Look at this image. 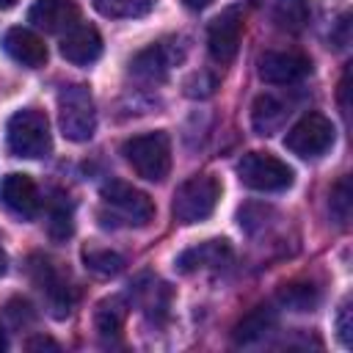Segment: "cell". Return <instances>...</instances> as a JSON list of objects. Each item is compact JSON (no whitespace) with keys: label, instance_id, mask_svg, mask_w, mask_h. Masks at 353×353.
Segmentation results:
<instances>
[{"label":"cell","instance_id":"d4e9b609","mask_svg":"<svg viewBox=\"0 0 353 353\" xmlns=\"http://www.w3.org/2000/svg\"><path fill=\"white\" fill-rule=\"evenodd\" d=\"M328 210H331V218L339 223V226H347L350 221V179L342 176L334 188H331V196H328Z\"/></svg>","mask_w":353,"mask_h":353},{"label":"cell","instance_id":"5b68a950","mask_svg":"<svg viewBox=\"0 0 353 353\" xmlns=\"http://www.w3.org/2000/svg\"><path fill=\"white\" fill-rule=\"evenodd\" d=\"M237 176L245 188L262 193H279L292 185V168L270 152H248L237 163Z\"/></svg>","mask_w":353,"mask_h":353},{"label":"cell","instance_id":"d6a6232c","mask_svg":"<svg viewBox=\"0 0 353 353\" xmlns=\"http://www.w3.org/2000/svg\"><path fill=\"white\" fill-rule=\"evenodd\" d=\"M6 262H8V259H6V254H3V248H0V276L6 273Z\"/></svg>","mask_w":353,"mask_h":353},{"label":"cell","instance_id":"f1b7e54d","mask_svg":"<svg viewBox=\"0 0 353 353\" xmlns=\"http://www.w3.org/2000/svg\"><path fill=\"white\" fill-rule=\"evenodd\" d=\"M25 347L28 350H58V345L52 339H47V336H33V339L25 342Z\"/></svg>","mask_w":353,"mask_h":353},{"label":"cell","instance_id":"e0dca14e","mask_svg":"<svg viewBox=\"0 0 353 353\" xmlns=\"http://www.w3.org/2000/svg\"><path fill=\"white\" fill-rule=\"evenodd\" d=\"M287 105L279 99V97H273V94H262V97H256V102H254V108H251V127L259 132V135H273L281 124H284V119H287Z\"/></svg>","mask_w":353,"mask_h":353},{"label":"cell","instance_id":"83f0119b","mask_svg":"<svg viewBox=\"0 0 353 353\" xmlns=\"http://www.w3.org/2000/svg\"><path fill=\"white\" fill-rule=\"evenodd\" d=\"M347 91H350V69H345V74H342V83H339V105H342V113H345V116L350 113Z\"/></svg>","mask_w":353,"mask_h":353},{"label":"cell","instance_id":"7402d4cb","mask_svg":"<svg viewBox=\"0 0 353 353\" xmlns=\"http://www.w3.org/2000/svg\"><path fill=\"white\" fill-rule=\"evenodd\" d=\"M154 3L157 0H94V8L110 19H132L146 17L154 8Z\"/></svg>","mask_w":353,"mask_h":353},{"label":"cell","instance_id":"2e32d148","mask_svg":"<svg viewBox=\"0 0 353 353\" xmlns=\"http://www.w3.org/2000/svg\"><path fill=\"white\" fill-rule=\"evenodd\" d=\"M232 248L226 240H207L196 248H188L176 256V270L179 273H193L201 268H221L223 262H229Z\"/></svg>","mask_w":353,"mask_h":353},{"label":"cell","instance_id":"8fae6325","mask_svg":"<svg viewBox=\"0 0 353 353\" xmlns=\"http://www.w3.org/2000/svg\"><path fill=\"white\" fill-rule=\"evenodd\" d=\"M0 204L19 218H36L41 210V196L28 174H8L0 182Z\"/></svg>","mask_w":353,"mask_h":353},{"label":"cell","instance_id":"9a60e30c","mask_svg":"<svg viewBox=\"0 0 353 353\" xmlns=\"http://www.w3.org/2000/svg\"><path fill=\"white\" fill-rule=\"evenodd\" d=\"M3 50L8 58H14L17 63L28 66V69H39L47 63V47L44 41L28 30V28H8L3 36Z\"/></svg>","mask_w":353,"mask_h":353},{"label":"cell","instance_id":"52a82bcc","mask_svg":"<svg viewBox=\"0 0 353 353\" xmlns=\"http://www.w3.org/2000/svg\"><path fill=\"white\" fill-rule=\"evenodd\" d=\"M99 196L130 226H146L154 218V201L143 190H138V188H132V185H127L121 179L105 182L102 190H99Z\"/></svg>","mask_w":353,"mask_h":353},{"label":"cell","instance_id":"cb8c5ba5","mask_svg":"<svg viewBox=\"0 0 353 353\" xmlns=\"http://www.w3.org/2000/svg\"><path fill=\"white\" fill-rule=\"evenodd\" d=\"M72 229H74V223H72V204L63 196H58L52 201V207H50V237L52 240H66L72 234Z\"/></svg>","mask_w":353,"mask_h":353},{"label":"cell","instance_id":"ba28073f","mask_svg":"<svg viewBox=\"0 0 353 353\" xmlns=\"http://www.w3.org/2000/svg\"><path fill=\"white\" fill-rule=\"evenodd\" d=\"M240 39H243V14H240V8L221 11L207 28V50H210L212 61L221 63V66L232 63L237 58Z\"/></svg>","mask_w":353,"mask_h":353},{"label":"cell","instance_id":"4dcf8cb0","mask_svg":"<svg viewBox=\"0 0 353 353\" xmlns=\"http://www.w3.org/2000/svg\"><path fill=\"white\" fill-rule=\"evenodd\" d=\"M8 347V339H6V334H3V325H0V350H6Z\"/></svg>","mask_w":353,"mask_h":353},{"label":"cell","instance_id":"7c38bea8","mask_svg":"<svg viewBox=\"0 0 353 353\" xmlns=\"http://www.w3.org/2000/svg\"><path fill=\"white\" fill-rule=\"evenodd\" d=\"M174 44H176V39H171V41H157V44L141 50V52L132 58V63H130L132 72H135L138 77H143V80H154V83L165 80L168 72H171V66L185 58V47L176 50Z\"/></svg>","mask_w":353,"mask_h":353},{"label":"cell","instance_id":"7a4b0ae2","mask_svg":"<svg viewBox=\"0 0 353 353\" xmlns=\"http://www.w3.org/2000/svg\"><path fill=\"white\" fill-rule=\"evenodd\" d=\"M124 160L146 182H163L171 171V138L163 130L132 135L121 146Z\"/></svg>","mask_w":353,"mask_h":353},{"label":"cell","instance_id":"8992f818","mask_svg":"<svg viewBox=\"0 0 353 353\" xmlns=\"http://www.w3.org/2000/svg\"><path fill=\"white\" fill-rule=\"evenodd\" d=\"M284 146L298 157H320L334 146V124L323 113L301 116L284 135Z\"/></svg>","mask_w":353,"mask_h":353},{"label":"cell","instance_id":"484cf974","mask_svg":"<svg viewBox=\"0 0 353 353\" xmlns=\"http://www.w3.org/2000/svg\"><path fill=\"white\" fill-rule=\"evenodd\" d=\"M6 314H8L17 325H22V323H30V320H33V309H30V303H28V301H19V298H14V301L6 306Z\"/></svg>","mask_w":353,"mask_h":353},{"label":"cell","instance_id":"9c48e42d","mask_svg":"<svg viewBox=\"0 0 353 353\" xmlns=\"http://www.w3.org/2000/svg\"><path fill=\"white\" fill-rule=\"evenodd\" d=\"M256 72L270 85L298 83L312 72V61L298 50H268L256 61Z\"/></svg>","mask_w":353,"mask_h":353},{"label":"cell","instance_id":"277c9868","mask_svg":"<svg viewBox=\"0 0 353 353\" xmlns=\"http://www.w3.org/2000/svg\"><path fill=\"white\" fill-rule=\"evenodd\" d=\"M218 199H221V182L212 174H199L176 188L171 212L179 223H201L215 212Z\"/></svg>","mask_w":353,"mask_h":353},{"label":"cell","instance_id":"44dd1931","mask_svg":"<svg viewBox=\"0 0 353 353\" xmlns=\"http://www.w3.org/2000/svg\"><path fill=\"white\" fill-rule=\"evenodd\" d=\"M279 301L292 309V312H312L320 303V290L309 281H295V284H284L279 292Z\"/></svg>","mask_w":353,"mask_h":353},{"label":"cell","instance_id":"4fadbf2b","mask_svg":"<svg viewBox=\"0 0 353 353\" xmlns=\"http://www.w3.org/2000/svg\"><path fill=\"white\" fill-rule=\"evenodd\" d=\"M28 19L44 33H61L77 25L80 6L74 0H36L28 11Z\"/></svg>","mask_w":353,"mask_h":353},{"label":"cell","instance_id":"3957f363","mask_svg":"<svg viewBox=\"0 0 353 353\" xmlns=\"http://www.w3.org/2000/svg\"><path fill=\"white\" fill-rule=\"evenodd\" d=\"M58 127L66 141L72 143H85L94 138L97 130V108L88 85L72 83L63 85L58 94Z\"/></svg>","mask_w":353,"mask_h":353},{"label":"cell","instance_id":"d6986e66","mask_svg":"<svg viewBox=\"0 0 353 353\" xmlns=\"http://www.w3.org/2000/svg\"><path fill=\"white\" fill-rule=\"evenodd\" d=\"M124 320H127V306L121 298H105L94 312V328L105 339L119 336L124 328Z\"/></svg>","mask_w":353,"mask_h":353},{"label":"cell","instance_id":"4316f807","mask_svg":"<svg viewBox=\"0 0 353 353\" xmlns=\"http://www.w3.org/2000/svg\"><path fill=\"white\" fill-rule=\"evenodd\" d=\"M350 303L345 301L342 303V309H339V320H336V325H339V336H342V342L345 345H350Z\"/></svg>","mask_w":353,"mask_h":353},{"label":"cell","instance_id":"6da1fadb","mask_svg":"<svg viewBox=\"0 0 353 353\" xmlns=\"http://www.w3.org/2000/svg\"><path fill=\"white\" fill-rule=\"evenodd\" d=\"M6 146L14 157H28V160L47 157L52 149L47 116L36 108L17 110L6 124Z\"/></svg>","mask_w":353,"mask_h":353},{"label":"cell","instance_id":"1f68e13d","mask_svg":"<svg viewBox=\"0 0 353 353\" xmlns=\"http://www.w3.org/2000/svg\"><path fill=\"white\" fill-rule=\"evenodd\" d=\"M11 6H17V0H0V11H6V8H11Z\"/></svg>","mask_w":353,"mask_h":353},{"label":"cell","instance_id":"ffe728a7","mask_svg":"<svg viewBox=\"0 0 353 353\" xmlns=\"http://www.w3.org/2000/svg\"><path fill=\"white\" fill-rule=\"evenodd\" d=\"M273 22L290 33L303 30L309 22V3L306 0H279L273 6Z\"/></svg>","mask_w":353,"mask_h":353},{"label":"cell","instance_id":"5bb4252c","mask_svg":"<svg viewBox=\"0 0 353 353\" xmlns=\"http://www.w3.org/2000/svg\"><path fill=\"white\" fill-rule=\"evenodd\" d=\"M61 55L69 63L77 66H88L102 55V36L94 25H72L66 30V36L61 39Z\"/></svg>","mask_w":353,"mask_h":353},{"label":"cell","instance_id":"30bf717a","mask_svg":"<svg viewBox=\"0 0 353 353\" xmlns=\"http://www.w3.org/2000/svg\"><path fill=\"white\" fill-rule=\"evenodd\" d=\"M30 279L47 295V303L52 309V317H58V320L61 317H69V312H72V290L55 273L52 262L44 259V256H33L30 259Z\"/></svg>","mask_w":353,"mask_h":353},{"label":"cell","instance_id":"f546056e","mask_svg":"<svg viewBox=\"0 0 353 353\" xmlns=\"http://www.w3.org/2000/svg\"><path fill=\"white\" fill-rule=\"evenodd\" d=\"M212 0H185V6L190 8V11H201V8H207Z\"/></svg>","mask_w":353,"mask_h":353},{"label":"cell","instance_id":"ac0fdd59","mask_svg":"<svg viewBox=\"0 0 353 353\" xmlns=\"http://www.w3.org/2000/svg\"><path fill=\"white\" fill-rule=\"evenodd\" d=\"M273 325H276V312L270 306H256L234 325V342L237 345H251V342L262 339Z\"/></svg>","mask_w":353,"mask_h":353},{"label":"cell","instance_id":"603a6c76","mask_svg":"<svg viewBox=\"0 0 353 353\" xmlns=\"http://www.w3.org/2000/svg\"><path fill=\"white\" fill-rule=\"evenodd\" d=\"M83 259H85L88 270H94V273H99V276H116V273H121V268H124L121 254H116V251H110V248H91V251L83 254Z\"/></svg>","mask_w":353,"mask_h":353}]
</instances>
